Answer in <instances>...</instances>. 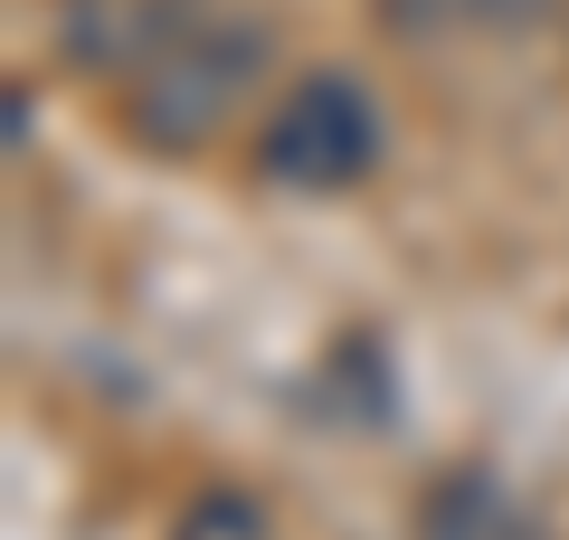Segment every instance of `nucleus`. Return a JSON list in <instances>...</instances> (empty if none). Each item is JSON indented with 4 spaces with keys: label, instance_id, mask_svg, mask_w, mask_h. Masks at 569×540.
Here are the masks:
<instances>
[{
    "label": "nucleus",
    "instance_id": "f257e3e1",
    "mask_svg": "<svg viewBox=\"0 0 569 540\" xmlns=\"http://www.w3.org/2000/svg\"><path fill=\"white\" fill-rule=\"evenodd\" d=\"M257 67H266V29L238 20V10H219V0H200L181 20V39L123 86V123H133L152 152H200V142L247 104Z\"/></svg>",
    "mask_w": 569,
    "mask_h": 540
},
{
    "label": "nucleus",
    "instance_id": "f03ea898",
    "mask_svg": "<svg viewBox=\"0 0 569 540\" xmlns=\"http://www.w3.org/2000/svg\"><path fill=\"white\" fill-rule=\"evenodd\" d=\"M370 161H380V104L351 67H305L257 133V171L276 190H305V200L370 180Z\"/></svg>",
    "mask_w": 569,
    "mask_h": 540
},
{
    "label": "nucleus",
    "instance_id": "7ed1b4c3",
    "mask_svg": "<svg viewBox=\"0 0 569 540\" xmlns=\"http://www.w3.org/2000/svg\"><path fill=\"white\" fill-rule=\"evenodd\" d=\"M190 10H200V0H67L58 39H67V58H77L86 77H123L133 86L142 67L181 39Z\"/></svg>",
    "mask_w": 569,
    "mask_h": 540
},
{
    "label": "nucleus",
    "instance_id": "20e7f679",
    "mask_svg": "<svg viewBox=\"0 0 569 540\" xmlns=\"http://www.w3.org/2000/svg\"><path fill=\"white\" fill-rule=\"evenodd\" d=\"M418 540H531V521H522V502H512L493 474L466 464V474H447L418 502Z\"/></svg>",
    "mask_w": 569,
    "mask_h": 540
},
{
    "label": "nucleus",
    "instance_id": "39448f33",
    "mask_svg": "<svg viewBox=\"0 0 569 540\" xmlns=\"http://www.w3.org/2000/svg\"><path fill=\"white\" fill-rule=\"evenodd\" d=\"M171 540H276V521H266V502H257V493H238V483H209V493H190V502H181Z\"/></svg>",
    "mask_w": 569,
    "mask_h": 540
},
{
    "label": "nucleus",
    "instance_id": "423d86ee",
    "mask_svg": "<svg viewBox=\"0 0 569 540\" xmlns=\"http://www.w3.org/2000/svg\"><path fill=\"white\" fill-rule=\"evenodd\" d=\"M380 10V29L389 39H408V48H437V39H456V29L485 10V0H370Z\"/></svg>",
    "mask_w": 569,
    "mask_h": 540
}]
</instances>
